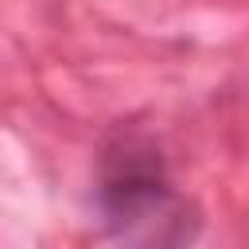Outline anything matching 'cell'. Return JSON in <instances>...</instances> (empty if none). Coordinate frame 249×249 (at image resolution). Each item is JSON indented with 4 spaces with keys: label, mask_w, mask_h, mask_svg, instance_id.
I'll use <instances>...</instances> for the list:
<instances>
[{
    "label": "cell",
    "mask_w": 249,
    "mask_h": 249,
    "mask_svg": "<svg viewBox=\"0 0 249 249\" xmlns=\"http://www.w3.org/2000/svg\"><path fill=\"white\" fill-rule=\"evenodd\" d=\"M101 210L124 249H187L195 222L171 191L160 152L136 136L117 140L101 167Z\"/></svg>",
    "instance_id": "cell-1"
}]
</instances>
